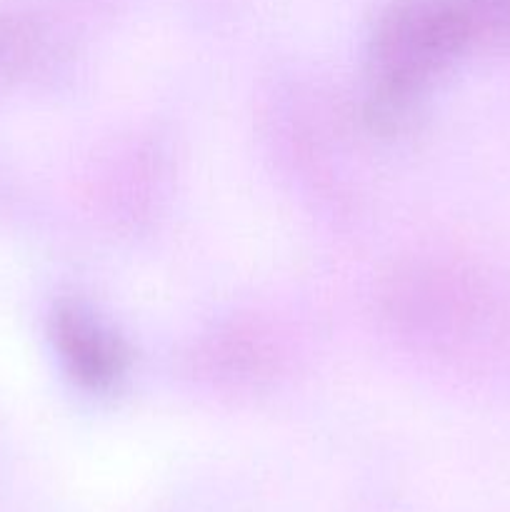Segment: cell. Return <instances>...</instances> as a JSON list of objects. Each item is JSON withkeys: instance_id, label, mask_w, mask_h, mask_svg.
Listing matches in <instances>:
<instances>
[{"instance_id": "7a4b0ae2", "label": "cell", "mask_w": 510, "mask_h": 512, "mask_svg": "<svg viewBox=\"0 0 510 512\" xmlns=\"http://www.w3.org/2000/svg\"><path fill=\"white\" fill-rule=\"evenodd\" d=\"M60 345L73 373L90 385H105L120 373V355L113 340L75 313L63 315L58 325Z\"/></svg>"}, {"instance_id": "6da1fadb", "label": "cell", "mask_w": 510, "mask_h": 512, "mask_svg": "<svg viewBox=\"0 0 510 512\" xmlns=\"http://www.w3.org/2000/svg\"><path fill=\"white\" fill-rule=\"evenodd\" d=\"M465 33V18L445 3L410 0L398 5L380 28V60L390 78H410L448 55Z\"/></svg>"}]
</instances>
